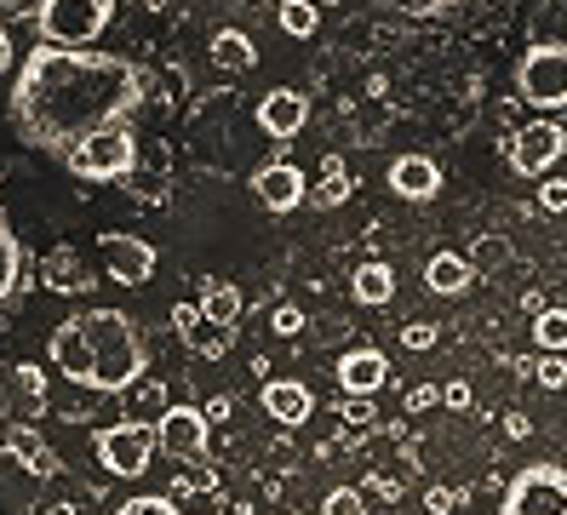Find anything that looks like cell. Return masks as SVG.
Wrapping results in <instances>:
<instances>
[{
    "instance_id": "6da1fadb",
    "label": "cell",
    "mask_w": 567,
    "mask_h": 515,
    "mask_svg": "<svg viewBox=\"0 0 567 515\" xmlns=\"http://www.w3.org/2000/svg\"><path fill=\"white\" fill-rule=\"evenodd\" d=\"M144 103V69L121 52H75V47H41L18 63L12 81V126L23 144L70 155L92 132L132 126Z\"/></svg>"
},
{
    "instance_id": "7a4b0ae2",
    "label": "cell",
    "mask_w": 567,
    "mask_h": 515,
    "mask_svg": "<svg viewBox=\"0 0 567 515\" xmlns=\"http://www.w3.org/2000/svg\"><path fill=\"white\" fill-rule=\"evenodd\" d=\"M86 327V343H92V384L86 390H104V395H121L144 378L150 367V350L138 327H132V316H121V309H86L81 316Z\"/></svg>"
},
{
    "instance_id": "3957f363",
    "label": "cell",
    "mask_w": 567,
    "mask_h": 515,
    "mask_svg": "<svg viewBox=\"0 0 567 515\" xmlns=\"http://www.w3.org/2000/svg\"><path fill=\"white\" fill-rule=\"evenodd\" d=\"M35 41L41 47H97V34L115 23V0H35Z\"/></svg>"
},
{
    "instance_id": "277c9868",
    "label": "cell",
    "mask_w": 567,
    "mask_h": 515,
    "mask_svg": "<svg viewBox=\"0 0 567 515\" xmlns=\"http://www.w3.org/2000/svg\"><path fill=\"white\" fill-rule=\"evenodd\" d=\"M63 166H70L75 178H86V184H115V178H126V172L138 166V137H132V126L92 132L86 144H75L70 155H63Z\"/></svg>"
},
{
    "instance_id": "5b68a950",
    "label": "cell",
    "mask_w": 567,
    "mask_h": 515,
    "mask_svg": "<svg viewBox=\"0 0 567 515\" xmlns=\"http://www.w3.org/2000/svg\"><path fill=\"white\" fill-rule=\"evenodd\" d=\"M516 92L522 103H539V110H567V41H539L527 47L516 63Z\"/></svg>"
},
{
    "instance_id": "8992f818",
    "label": "cell",
    "mask_w": 567,
    "mask_h": 515,
    "mask_svg": "<svg viewBox=\"0 0 567 515\" xmlns=\"http://www.w3.org/2000/svg\"><path fill=\"white\" fill-rule=\"evenodd\" d=\"M498 515H567V470L561 464H527L511 475Z\"/></svg>"
},
{
    "instance_id": "52a82bcc",
    "label": "cell",
    "mask_w": 567,
    "mask_h": 515,
    "mask_svg": "<svg viewBox=\"0 0 567 515\" xmlns=\"http://www.w3.org/2000/svg\"><path fill=\"white\" fill-rule=\"evenodd\" d=\"M97 464H104L110 475H121V481H138V475H150V459H155V430H138V424H104L97 430Z\"/></svg>"
},
{
    "instance_id": "ba28073f",
    "label": "cell",
    "mask_w": 567,
    "mask_h": 515,
    "mask_svg": "<svg viewBox=\"0 0 567 515\" xmlns=\"http://www.w3.org/2000/svg\"><path fill=\"white\" fill-rule=\"evenodd\" d=\"M97 258H104L110 281H121V287H144L155 275V264H161L155 240L126 235V229H104V235H97Z\"/></svg>"
},
{
    "instance_id": "9c48e42d",
    "label": "cell",
    "mask_w": 567,
    "mask_h": 515,
    "mask_svg": "<svg viewBox=\"0 0 567 515\" xmlns=\"http://www.w3.org/2000/svg\"><path fill=\"white\" fill-rule=\"evenodd\" d=\"M567 155V132L545 115V121H533L511 137V172H522V178H539L545 184V172Z\"/></svg>"
},
{
    "instance_id": "30bf717a",
    "label": "cell",
    "mask_w": 567,
    "mask_h": 515,
    "mask_svg": "<svg viewBox=\"0 0 567 515\" xmlns=\"http://www.w3.org/2000/svg\"><path fill=\"white\" fill-rule=\"evenodd\" d=\"M207 435H213V419L202 406H173L166 419L155 424V441H161V453L184 464V459H207Z\"/></svg>"
},
{
    "instance_id": "8fae6325",
    "label": "cell",
    "mask_w": 567,
    "mask_h": 515,
    "mask_svg": "<svg viewBox=\"0 0 567 515\" xmlns=\"http://www.w3.org/2000/svg\"><path fill=\"white\" fill-rule=\"evenodd\" d=\"M252 195H258V206L264 213H298V206L310 200V178L298 172L292 161H264L258 172H252Z\"/></svg>"
},
{
    "instance_id": "7c38bea8",
    "label": "cell",
    "mask_w": 567,
    "mask_h": 515,
    "mask_svg": "<svg viewBox=\"0 0 567 515\" xmlns=\"http://www.w3.org/2000/svg\"><path fill=\"white\" fill-rule=\"evenodd\" d=\"M35 281L47 287V292H58V298H81V292H92V264H86V253L81 247H52L41 264H35Z\"/></svg>"
},
{
    "instance_id": "4fadbf2b",
    "label": "cell",
    "mask_w": 567,
    "mask_h": 515,
    "mask_svg": "<svg viewBox=\"0 0 567 515\" xmlns=\"http://www.w3.org/2000/svg\"><path fill=\"white\" fill-rule=\"evenodd\" d=\"M0 453H12L35 481H52V475L63 470V459L41 441V430H35V424H18V419H0Z\"/></svg>"
},
{
    "instance_id": "5bb4252c",
    "label": "cell",
    "mask_w": 567,
    "mask_h": 515,
    "mask_svg": "<svg viewBox=\"0 0 567 515\" xmlns=\"http://www.w3.org/2000/svg\"><path fill=\"white\" fill-rule=\"evenodd\" d=\"M384 184H390L395 200H436L442 195V166L430 155H395L390 172H384Z\"/></svg>"
},
{
    "instance_id": "9a60e30c",
    "label": "cell",
    "mask_w": 567,
    "mask_h": 515,
    "mask_svg": "<svg viewBox=\"0 0 567 515\" xmlns=\"http://www.w3.org/2000/svg\"><path fill=\"white\" fill-rule=\"evenodd\" d=\"M305 121H310V103H305V92H292V86H270L258 97V126L270 132V137H298L305 132Z\"/></svg>"
},
{
    "instance_id": "2e32d148",
    "label": "cell",
    "mask_w": 567,
    "mask_h": 515,
    "mask_svg": "<svg viewBox=\"0 0 567 515\" xmlns=\"http://www.w3.org/2000/svg\"><path fill=\"white\" fill-rule=\"evenodd\" d=\"M52 367L70 378V384H92V343H86V327H81V316H70V321H58V332H52Z\"/></svg>"
},
{
    "instance_id": "e0dca14e",
    "label": "cell",
    "mask_w": 567,
    "mask_h": 515,
    "mask_svg": "<svg viewBox=\"0 0 567 515\" xmlns=\"http://www.w3.org/2000/svg\"><path fill=\"white\" fill-rule=\"evenodd\" d=\"M258 401H264V412H270V424H310V412H316L310 384H298V378H270Z\"/></svg>"
},
{
    "instance_id": "ac0fdd59",
    "label": "cell",
    "mask_w": 567,
    "mask_h": 515,
    "mask_svg": "<svg viewBox=\"0 0 567 515\" xmlns=\"http://www.w3.org/2000/svg\"><path fill=\"white\" fill-rule=\"evenodd\" d=\"M339 384H344V395H379L390 384V356L361 343V350H350L339 361Z\"/></svg>"
},
{
    "instance_id": "d6986e66",
    "label": "cell",
    "mask_w": 567,
    "mask_h": 515,
    "mask_svg": "<svg viewBox=\"0 0 567 515\" xmlns=\"http://www.w3.org/2000/svg\"><path fill=\"white\" fill-rule=\"evenodd\" d=\"M166 412H173V395H166L161 378H138L132 390H121V424H138V430H155Z\"/></svg>"
},
{
    "instance_id": "ffe728a7",
    "label": "cell",
    "mask_w": 567,
    "mask_h": 515,
    "mask_svg": "<svg viewBox=\"0 0 567 515\" xmlns=\"http://www.w3.org/2000/svg\"><path fill=\"white\" fill-rule=\"evenodd\" d=\"M424 287L436 298H464V292H476V264L464 253H436L424 264Z\"/></svg>"
},
{
    "instance_id": "44dd1931",
    "label": "cell",
    "mask_w": 567,
    "mask_h": 515,
    "mask_svg": "<svg viewBox=\"0 0 567 515\" xmlns=\"http://www.w3.org/2000/svg\"><path fill=\"white\" fill-rule=\"evenodd\" d=\"M195 303H202V316H207L213 327H236L241 309H247L236 281H202V298H195Z\"/></svg>"
},
{
    "instance_id": "7402d4cb",
    "label": "cell",
    "mask_w": 567,
    "mask_h": 515,
    "mask_svg": "<svg viewBox=\"0 0 567 515\" xmlns=\"http://www.w3.org/2000/svg\"><path fill=\"white\" fill-rule=\"evenodd\" d=\"M350 298L367 303V309H384V303L395 298V269L379 264V258H373V264H361V269H355V281H350Z\"/></svg>"
},
{
    "instance_id": "603a6c76",
    "label": "cell",
    "mask_w": 567,
    "mask_h": 515,
    "mask_svg": "<svg viewBox=\"0 0 567 515\" xmlns=\"http://www.w3.org/2000/svg\"><path fill=\"white\" fill-rule=\"evenodd\" d=\"M355 195V184H350V166H344V155H321V184H316V213H332V206H344Z\"/></svg>"
},
{
    "instance_id": "cb8c5ba5",
    "label": "cell",
    "mask_w": 567,
    "mask_h": 515,
    "mask_svg": "<svg viewBox=\"0 0 567 515\" xmlns=\"http://www.w3.org/2000/svg\"><path fill=\"white\" fill-rule=\"evenodd\" d=\"M18 275H23V247H18V229H12V218H7V206H0V303L12 298Z\"/></svg>"
},
{
    "instance_id": "d4e9b609",
    "label": "cell",
    "mask_w": 567,
    "mask_h": 515,
    "mask_svg": "<svg viewBox=\"0 0 567 515\" xmlns=\"http://www.w3.org/2000/svg\"><path fill=\"white\" fill-rule=\"evenodd\" d=\"M213 63H218V69H236V75H241V69L258 63V52H252V41H247L241 29H218V34H213Z\"/></svg>"
},
{
    "instance_id": "484cf974",
    "label": "cell",
    "mask_w": 567,
    "mask_h": 515,
    "mask_svg": "<svg viewBox=\"0 0 567 515\" xmlns=\"http://www.w3.org/2000/svg\"><path fill=\"white\" fill-rule=\"evenodd\" d=\"M533 343L545 356H567V309H539L533 316Z\"/></svg>"
},
{
    "instance_id": "4316f807",
    "label": "cell",
    "mask_w": 567,
    "mask_h": 515,
    "mask_svg": "<svg viewBox=\"0 0 567 515\" xmlns=\"http://www.w3.org/2000/svg\"><path fill=\"white\" fill-rule=\"evenodd\" d=\"M276 23L292 34V41H310L316 23H321V12H316V0H281V7H276Z\"/></svg>"
},
{
    "instance_id": "83f0119b",
    "label": "cell",
    "mask_w": 567,
    "mask_h": 515,
    "mask_svg": "<svg viewBox=\"0 0 567 515\" xmlns=\"http://www.w3.org/2000/svg\"><path fill=\"white\" fill-rule=\"evenodd\" d=\"M184 343H189V350L202 356V361H218V356L229 350V343H236V327H213V321H202V327H195Z\"/></svg>"
},
{
    "instance_id": "f1b7e54d",
    "label": "cell",
    "mask_w": 567,
    "mask_h": 515,
    "mask_svg": "<svg viewBox=\"0 0 567 515\" xmlns=\"http://www.w3.org/2000/svg\"><path fill=\"white\" fill-rule=\"evenodd\" d=\"M218 487V470H207V459H184L173 470V493H213Z\"/></svg>"
},
{
    "instance_id": "f546056e",
    "label": "cell",
    "mask_w": 567,
    "mask_h": 515,
    "mask_svg": "<svg viewBox=\"0 0 567 515\" xmlns=\"http://www.w3.org/2000/svg\"><path fill=\"white\" fill-rule=\"evenodd\" d=\"M12 390H18L23 412H41V406H47V378H41V367H18V372H12Z\"/></svg>"
},
{
    "instance_id": "4dcf8cb0",
    "label": "cell",
    "mask_w": 567,
    "mask_h": 515,
    "mask_svg": "<svg viewBox=\"0 0 567 515\" xmlns=\"http://www.w3.org/2000/svg\"><path fill=\"white\" fill-rule=\"evenodd\" d=\"M321 515H367V504H361L355 487H332V493L321 498Z\"/></svg>"
},
{
    "instance_id": "1f68e13d",
    "label": "cell",
    "mask_w": 567,
    "mask_h": 515,
    "mask_svg": "<svg viewBox=\"0 0 567 515\" xmlns=\"http://www.w3.org/2000/svg\"><path fill=\"white\" fill-rule=\"evenodd\" d=\"M115 515H178V504L161 498V493H144V498H126Z\"/></svg>"
},
{
    "instance_id": "d6a6232c",
    "label": "cell",
    "mask_w": 567,
    "mask_h": 515,
    "mask_svg": "<svg viewBox=\"0 0 567 515\" xmlns=\"http://www.w3.org/2000/svg\"><path fill=\"white\" fill-rule=\"evenodd\" d=\"M436 332L442 327H430V321H408L395 338H402V350H436Z\"/></svg>"
},
{
    "instance_id": "836d02e7",
    "label": "cell",
    "mask_w": 567,
    "mask_h": 515,
    "mask_svg": "<svg viewBox=\"0 0 567 515\" xmlns=\"http://www.w3.org/2000/svg\"><path fill=\"white\" fill-rule=\"evenodd\" d=\"M344 424H350V430H373V424H379V419H373V395H350V401H344Z\"/></svg>"
},
{
    "instance_id": "e575fe53",
    "label": "cell",
    "mask_w": 567,
    "mask_h": 515,
    "mask_svg": "<svg viewBox=\"0 0 567 515\" xmlns=\"http://www.w3.org/2000/svg\"><path fill=\"white\" fill-rule=\"evenodd\" d=\"M442 406H453V412H471V406H476V390L464 384V378H447V384H442Z\"/></svg>"
},
{
    "instance_id": "d590c367",
    "label": "cell",
    "mask_w": 567,
    "mask_h": 515,
    "mask_svg": "<svg viewBox=\"0 0 567 515\" xmlns=\"http://www.w3.org/2000/svg\"><path fill=\"white\" fill-rule=\"evenodd\" d=\"M533 378H539L545 390H567V361L561 356H545L539 367H533Z\"/></svg>"
},
{
    "instance_id": "8d00e7d4",
    "label": "cell",
    "mask_w": 567,
    "mask_h": 515,
    "mask_svg": "<svg viewBox=\"0 0 567 515\" xmlns=\"http://www.w3.org/2000/svg\"><path fill=\"white\" fill-rule=\"evenodd\" d=\"M270 332H281V338H298V332H305V309H292V303H281L276 316H270Z\"/></svg>"
},
{
    "instance_id": "74e56055",
    "label": "cell",
    "mask_w": 567,
    "mask_h": 515,
    "mask_svg": "<svg viewBox=\"0 0 567 515\" xmlns=\"http://www.w3.org/2000/svg\"><path fill=\"white\" fill-rule=\"evenodd\" d=\"M202 321H207V316H202V303H173V332H178V338H189Z\"/></svg>"
},
{
    "instance_id": "f35d334b",
    "label": "cell",
    "mask_w": 567,
    "mask_h": 515,
    "mask_svg": "<svg viewBox=\"0 0 567 515\" xmlns=\"http://www.w3.org/2000/svg\"><path fill=\"white\" fill-rule=\"evenodd\" d=\"M539 206H545V213H567V178H545Z\"/></svg>"
},
{
    "instance_id": "ab89813d",
    "label": "cell",
    "mask_w": 567,
    "mask_h": 515,
    "mask_svg": "<svg viewBox=\"0 0 567 515\" xmlns=\"http://www.w3.org/2000/svg\"><path fill=\"white\" fill-rule=\"evenodd\" d=\"M436 401H442V384H413L408 390V412H430Z\"/></svg>"
},
{
    "instance_id": "60d3db41",
    "label": "cell",
    "mask_w": 567,
    "mask_h": 515,
    "mask_svg": "<svg viewBox=\"0 0 567 515\" xmlns=\"http://www.w3.org/2000/svg\"><path fill=\"white\" fill-rule=\"evenodd\" d=\"M424 504H430V515H447V509H453L458 498H453L447 487H430V493H424Z\"/></svg>"
},
{
    "instance_id": "b9f144b4",
    "label": "cell",
    "mask_w": 567,
    "mask_h": 515,
    "mask_svg": "<svg viewBox=\"0 0 567 515\" xmlns=\"http://www.w3.org/2000/svg\"><path fill=\"white\" fill-rule=\"evenodd\" d=\"M527 430H533L527 412H505V435H511V441H527Z\"/></svg>"
},
{
    "instance_id": "7bdbcfd3",
    "label": "cell",
    "mask_w": 567,
    "mask_h": 515,
    "mask_svg": "<svg viewBox=\"0 0 567 515\" xmlns=\"http://www.w3.org/2000/svg\"><path fill=\"white\" fill-rule=\"evenodd\" d=\"M18 63V52H12V29L7 23H0V75H7V69Z\"/></svg>"
},
{
    "instance_id": "ee69618b",
    "label": "cell",
    "mask_w": 567,
    "mask_h": 515,
    "mask_svg": "<svg viewBox=\"0 0 567 515\" xmlns=\"http://www.w3.org/2000/svg\"><path fill=\"white\" fill-rule=\"evenodd\" d=\"M424 12H453V7H471V0H419Z\"/></svg>"
},
{
    "instance_id": "f6af8a7d",
    "label": "cell",
    "mask_w": 567,
    "mask_h": 515,
    "mask_svg": "<svg viewBox=\"0 0 567 515\" xmlns=\"http://www.w3.org/2000/svg\"><path fill=\"white\" fill-rule=\"evenodd\" d=\"M229 412H236V406H229V395H224V401H213V406H207V419H213V424H224Z\"/></svg>"
},
{
    "instance_id": "bcb514c9",
    "label": "cell",
    "mask_w": 567,
    "mask_h": 515,
    "mask_svg": "<svg viewBox=\"0 0 567 515\" xmlns=\"http://www.w3.org/2000/svg\"><path fill=\"white\" fill-rule=\"evenodd\" d=\"M47 515H75V509H70V504H52V509H47Z\"/></svg>"
},
{
    "instance_id": "7dc6e473",
    "label": "cell",
    "mask_w": 567,
    "mask_h": 515,
    "mask_svg": "<svg viewBox=\"0 0 567 515\" xmlns=\"http://www.w3.org/2000/svg\"><path fill=\"white\" fill-rule=\"evenodd\" d=\"M316 7H339V0H316Z\"/></svg>"
},
{
    "instance_id": "c3c4849f",
    "label": "cell",
    "mask_w": 567,
    "mask_h": 515,
    "mask_svg": "<svg viewBox=\"0 0 567 515\" xmlns=\"http://www.w3.org/2000/svg\"><path fill=\"white\" fill-rule=\"evenodd\" d=\"M287 515H298V509H287Z\"/></svg>"
}]
</instances>
